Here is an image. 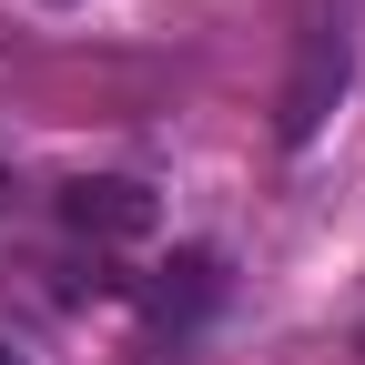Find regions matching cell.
Masks as SVG:
<instances>
[{"instance_id": "1", "label": "cell", "mask_w": 365, "mask_h": 365, "mask_svg": "<svg viewBox=\"0 0 365 365\" xmlns=\"http://www.w3.org/2000/svg\"><path fill=\"white\" fill-rule=\"evenodd\" d=\"M61 223H71L81 244H153L163 234V193L132 182V173H81L71 193H61Z\"/></svg>"}, {"instance_id": "2", "label": "cell", "mask_w": 365, "mask_h": 365, "mask_svg": "<svg viewBox=\"0 0 365 365\" xmlns=\"http://www.w3.org/2000/svg\"><path fill=\"white\" fill-rule=\"evenodd\" d=\"M223 294V264L203 254V244H182L173 264H153V314H163V325H182V314H203Z\"/></svg>"}, {"instance_id": "3", "label": "cell", "mask_w": 365, "mask_h": 365, "mask_svg": "<svg viewBox=\"0 0 365 365\" xmlns=\"http://www.w3.org/2000/svg\"><path fill=\"white\" fill-rule=\"evenodd\" d=\"M0 365H31V355H21V345H11V335H0Z\"/></svg>"}, {"instance_id": "4", "label": "cell", "mask_w": 365, "mask_h": 365, "mask_svg": "<svg viewBox=\"0 0 365 365\" xmlns=\"http://www.w3.org/2000/svg\"><path fill=\"white\" fill-rule=\"evenodd\" d=\"M41 11H71V0H41Z\"/></svg>"}]
</instances>
